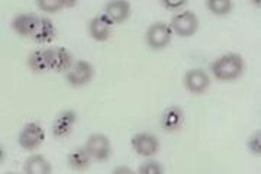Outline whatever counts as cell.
Instances as JSON below:
<instances>
[{"mask_svg": "<svg viewBox=\"0 0 261 174\" xmlns=\"http://www.w3.org/2000/svg\"><path fill=\"white\" fill-rule=\"evenodd\" d=\"M244 70H245L244 58L240 54H235V53L221 55L211 64L212 76L218 82H233L238 77H241Z\"/></svg>", "mask_w": 261, "mask_h": 174, "instance_id": "cell-1", "label": "cell"}, {"mask_svg": "<svg viewBox=\"0 0 261 174\" xmlns=\"http://www.w3.org/2000/svg\"><path fill=\"white\" fill-rule=\"evenodd\" d=\"M170 27L173 29V34L180 38H190L199 29V18L193 10H183L171 18Z\"/></svg>", "mask_w": 261, "mask_h": 174, "instance_id": "cell-2", "label": "cell"}, {"mask_svg": "<svg viewBox=\"0 0 261 174\" xmlns=\"http://www.w3.org/2000/svg\"><path fill=\"white\" fill-rule=\"evenodd\" d=\"M173 29L170 27V23L166 22H154L145 32V42L147 45L154 49L160 51L167 48L168 44L173 39Z\"/></svg>", "mask_w": 261, "mask_h": 174, "instance_id": "cell-3", "label": "cell"}, {"mask_svg": "<svg viewBox=\"0 0 261 174\" xmlns=\"http://www.w3.org/2000/svg\"><path fill=\"white\" fill-rule=\"evenodd\" d=\"M47 57L48 68L56 73H67L74 64L73 54L64 46H48L44 48Z\"/></svg>", "mask_w": 261, "mask_h": 174, "instance_id": "cell-4", "label": "cell"}, {"mask_svg": "<svg viewBox=\"0 0 261 174\" xmlns=\"http://www.w3.org/2000/svg\"><path fill=\"white\" fill-rule=\"evenodd\" d=\"M94 67L86 60H77L65 73V80L71 87H83L93 80Z\"/></svg>", "mask_w": 261, "mask_h": 174, "instance_id": "cell-5", "label": "cell"}, {"mask_svg": "<svg viewBox=\"0 0 261 174\" xmlns=\"http://www.w3.org/2000/svg\"><path fill=\"white\" fill-rule=\"evenodd\" d=\"M84 148L96 161H106L111 158V154H112L111 141L102 132H94L92 135H89Z\"/></svg>", "mask_w": 261, "mask_h": 174, "instance_id": "cell-6", "label": "cell"}, {"mask_svg": "<svg viewBox=\"0 0 261 174\" xmlns=\"http://www.w3.org/2000/svg\"><path fill=\"white\" fill-rule=\"evenodd\" d=\"M45 139V131L41 125H38L35 122H29L27 123L22 131L19 132V145L23 148L25 151H35L42 145Z\"/></svg>", "mask_w": 261, "mask_h": 174, "instance_id": "cell-7", "label": "cell"}, {"mask_svg": "<svg viewBox=\"0 0 261 174\" xmlns=\"http://www.w3.org/2000/svg\"><path fill=\"white\" fill-rule=\"evenodd\" d=\"M130 147L140 157L151 158V157H154L159 153L160 141L154 134L138 132L130 139Z\"/></svg>", "mask_w": 261, "mask_h": 174, "instance_id": "cell-8", "label": "cell"}, {"mask_svg": "<svg viewBox=\"0 0 261 174\" xmlns=\"http://www.w3.org/2000/svg\"><path fill=\"white\" fill-rule=\"evenodd\" d=\"M183 84L192 94H203L211 86V76L203 68H192L185 74Z\"/></svg>", "mask_w": 261, "mask_h": 174, "instance_id": "cell-9", "label": "cell"}, {"mask_svg": "<svg viewBox=\"0 0 261 174\" xmlns=\"http://www.w3.org/2000/svg\"><path fill=\"white\" fill-rule=\"evenodd\" d=\"M39 22L41 18L35 13H19L12 20V28L20 37L34 38L39 27Z\"/></svg>", "mask_w": 261, "mask_h": 174, "instance_id": "cell-10", "label": "cell"}, {"mask_svg": "<svg viewBox=\"0 0 261 174\" xmlns=\"http://www.w3.org/2000/svg\"><path fill=\"white\" fill-rule=\"evenodd\" d=\"M130 3L128 0H109L105 5V15L111 19L113 25L125 23L130 16Z\"/></svg>", "mask_w": 261, "mask_h": 174, "instance_id": "cell-11", "label": "cell"}, {"mask_svg": "<svg viewBox=\"0 0 261 174\" xmlns=\"http://www.w3.org/2000/svg\"><path fill=\"white\" fill-rule=\"evenodd\" d=\"M112 22L105 13L96 15L89 22V35L97 42H106L112 34Z\"/></svg>", "mask_w": 261, "mask_h": 174, "instance_id": "cell-12", "label": "cell"}, {"mask_svg": "<svg viewBox=\"0 0 261 174\" xmlns=\"http://www.w3.org/2000/svg\"><path fill=\"white\" fill-rule=\"evenodd\" d=\"M75 122H77V113H75L74 110H64V112H61L57 116L56 122L53 125V135L56 138H60V139L68 137L73 132Z\"/></svg>", "mask_w": 261, "mask_h": 174, "instance_id": "cell-13", "label": "cell"}, {"mask_svg": "<svg viewBox=\"0 0 261 174\" xmlns=\"http://www.w3.org/2000/svg\"><path fill=\"white\" fill-rule=\"evenodd\" d=\"M185 120V112L180 106H170L161 116V127L167 132H176L181 128Z\"/></svg>", "mask_w": 261, "mask_h": 174, "instance_id": "cell-14", "label": "cell"}, {"mask_svg": "<svg viewBox=\"0 0 261 174\" xmlns=\"http://www.w3.org/2000/svg\"><path fill=\"white\" fill-rule=\"evenodd\" d=\"M92 157L87 153V150L84 147H77L74 151H71L67 157V163L71 170L75 171H84L87 170L92 164Z\"/></svg>", "mask_w": 261, "mask_h": 174, "instance_id": "cell-15", "label": "cell"}, {"mask_svg": "<svg viewBox=\"0 0 261 174\" xmlns=\"http://www.w3.org/2000/svg\"><path fill=\"white\" fill-rule=\"evenodd\" d=\"M23 171L28 174H49L53 167L42 154H32L23 164Z\"/></svg>", "mask_w": 261, "mask_h": 174, "instance_id": "cell-16", "label": "cell"}, {"mask_svg": "<svg viewBox=\"0 0 261 174\" xmlns=\"http://www.w3.org/2000/svg\"><path fill=\"white\" fill-rule=\"evenodd\" d=\"M57 37L56 25L48 18H41L39 27L34 35V39L39 44H51Z\"/></svg>", "mask_w": 261, "mask_h": 174, "instance_id": "cell-17", "label": "cell"}, {"mask_svg": "<svg viewBox=\"0 0 261 174\" xmlns=\"http://www.w3.org/2000/svg\"><path fill=\"white\" fill-rule=\"evenodd\" d=\"M27 64H28L29 70L32 73L42 74L47 73L48 70V63H47V57H45V51L44 48H38V49H34L31 54H29L28 60H27Z\"/></svg>", "mask_w": 261, "mask_h": 174, "instance_id": "cell-18", "label": "cell"}, {"mask_svg": "<svg viewBox=\"0 0 261 174\" xmlns=\"http://www.w3.org/2000/svg\"><path fill=\"white\" fill-rule=\"evenodd\" d=\"M206 8L215 16H226L233 9L232 0H206Z\"/></svg>", "mask_w": 261, "mask_h": 174, "instance_id": "cell-19", "label": "cell"}, {"mask_svg": "<svg viewBox=\"0 0 261 174\" xmlns=\"http://www.w3.org/2000/svg\"><path fill=\"white\" fill-rule=\"evenodd\" d=\"M37 6L41 12L54 15L64 8V3L63 0H37Z\"/></svg>", "mask_w": 261, "mask_h": 174, "instance_id": "cell-20", "label": "cell"}, {"mask_svg": "<svg viewBox=\"0 0 261 174\" xmlns=\"http://www.w3.org/2000/svg\"><path fill=\"white\" fill-rule=\"evenodd\" d=\"M138 173L141 174H161L164 173V167L160 164L159 161L154 160H148L147 163L141 165L138 168Z\"/></svg>", "mask_w": 261, "mask_h": 174, "instance_id": "cell-21", "label": "cell"}, {"mask_svg": "<svg viewBox=\"0 0 261 174\" xmlns=\"http://www.w3.org/2000/svg\"><path fill=\"white\" fill-rule=\"evenodd\" d=\"M247 145H248V148H250V151H251L252 154H255V156H260V154H261V134H260V131H258V132H255V134H254V135H252V137L248 139Z\"/></svg>", "mask_w": 261, "mask_h": 174, "instance_id": "cell-22", "label": "cell"}, {"mask_svg": "<svg viewBox=\"0 0 261 174\" xmlns=\"http://www.w3.org/2000/svg\"><path fill=\"white\" fill-rule=\"evenodd\" d=\"M161 5L168 10H180L181 8L186 6V3L189 0H160Z\"/></svg>", "mask_w": 261, "mask_h": 174, "instance_id": "cell-23", "label": "cell"}, {"mask_svg": "<svg viewBox=\"0 0 261 174\" xmlns=\"http://www.w3.org/2000/svg\"><path fill=\"white\" fill-rule=\"evenodd\" d=\"M77 2L79 0H63V3H64V8H74L75 5H77Z\"/></svg>", "mask_w": 261, "mask_h": 174, "instance_id": "cell-24", "label": "cell"}, {"mask_svg": "<svg viewBox=\"0 0 261 174\" xmlns=\"http://www.w3.org/2000/svg\"><path fill=\"white\" fill-rule=\"evenodd\" d=\"M113 171H115V173H128V174L132 173V170L128 168V167H118V168H115Z\"/></svg>", "mask_w": 261, "mask_h": 174, "instance_id": "cell-25", "label": "cell"}, {"mask_svg": "<svg viewBox=\"0 0 261 174\" xmlns=\"http://www.w3.org/2000/svg\"><path fill=\"white\" fill-rule=\"evenodd\" d=\"M250 2H251V3L254 5V6H255V8H258V9H260L261 0H250Z\"/></svg>", "mask_w": 261, "mask_h": 174, "instance_id": "cell-26", "label": "cell"}]
</instances>
